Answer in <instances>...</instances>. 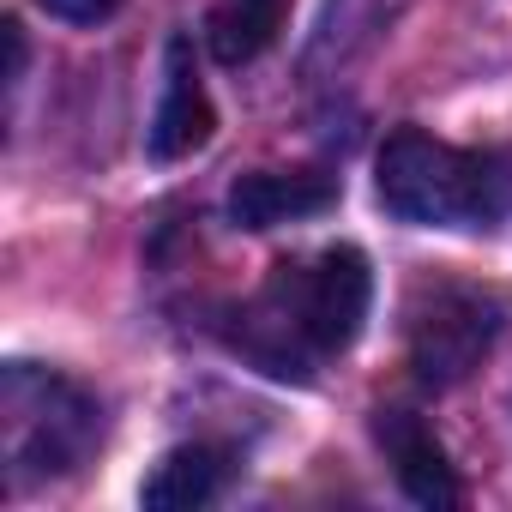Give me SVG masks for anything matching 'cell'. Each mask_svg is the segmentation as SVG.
I'll list each match as a JSON object with an SVG mask.
<instances>
[{
    "label": "cell",
    "instance_id": "4",
    "mask_svg": "<svg viewBox=\"0 0 512 512\" xmlns=\"http://www.w3.org/2000/svg\"><path fill=\"white\" fill-rule=\"evenodd\" d=\"M506 338V296L476 278L434 272L404 302V350L422 386L470 380Z\"/></svg>",
    "mask_w": 512,
    "mask_h": 512
},
{
    "label": "cell",
    "instance_id": "7",
    "mask_svg": "<svg viewBox=\"0 0 512 512\" xmlns=\"http://www.w3.org/2000/svg\"><path fill=\"white\" fill-rule=\"evenodd\" d=\"M380 440H386V452H392V464H398V488L416 500V506H458L464 500V488H458V476H452V464H446V452H440V440L410 416V410H380Z\"/></svg>",
    "mask_w": 512,
    "mask_h": 512
},
{
    "label": "cell",
    "instance_id": "10",
    "mask_svg": "<svg viewBox=\"0 0 512 512\" xmlns=\"http://www.w3.org/2000/svg\"><path fill=\"white\" fill-rule=\"evenodd\" d=\"M37 7L49 19H67V25H103V19H115L127 7V0H37Z\"/></svg>",
    "mask_w": 512,
    "mask_h": 512
},
{
    "label": "cell",
    "instance_id": "3",
    "mask_svg": "<svg viewBox=\"0 0 512 512\" xmlns=\"http://www.w3.org/2000/svg\"><path fill=\"white\" fill-rule=\"evenodd\" d=\"M103 440V410L85 386L13 362L0 374V446H7V482H49L79 470Z\"/></svg>",
    "mask_w": 512,
    "mask_h": 512
},
{
    "label": "cell",
    "instance_id": "11",
    "mask_svg": "<svg viewBox=\"0 0 512 512\" xmlns=\"http://www.w3.org/2000/svg\"><path fill=\"white\" fill-rule=\"evenodd\" d=\"M0 37H7V85H19L25 79V31H19V19L0 25Z\"/></svg>",
    "mask_w": 512,
    "mask_h": 512
},
{
    "label": "cell",
    "instance_id": "2",
    "mask_svg": "<svg viewBox=\"0 0 512 512\" xmlns=\"http://www.w3.org/2000/svg\"><path fill=\"white\" fill-rule=\"evenodd\" d=\"M380 205L404 223H500L512 211V151H458L422 127H398L380 151Z\"/></svg>",
    "mask_w": 512,
    "mask_h": 512
},
{
    "label": "cell",
    "instance_id": "8",
    "mask_svg": "<svg viewBox=\"0 0 512 512\" xmlns=\"http://www.w3.org/2000/svg\"><path fill=\"white\" fill-rule=\"evenodd\" d=\"M223 476H229V452H217V446H175V452L145 476L139 500H145L151 512H187V506L217 500Z\"/></svg>",
    "mask_w": 512,
    "mask_h": 512
},
{
    "label": "cell",
    "instance_id": "5",
    "mask_svg": "<svg viewBox=\"0 0 512 512\" xmlns=\"http://www.w3.org/2000/svg\"><path fill=\"white\" fill-rule=\"evenodd\" d=\"M338 205V175L326 169H253L229 187V217L241 229H278Z\"/></svg>",
    "mask_w": 512,
    "mask_h": 512
},
{
    "label": "cell",
    "instance_id": "1",
    "mask_svg": "<svg viewBox=\"0 0 512 512\" xmlns=\"http://www.w3.org/2000/svg\"><path fill=\"white\" fill-rule=\"evenodd\" d=\"M374 302L362 247H326L308 266H278L272 284L241 308L235 350L278 380H308L314 356L350 350Z\"/></svg>",
    "mask_w": 512,
    "mask_h": 512
},
{
    "label": "cell",
    "instance_id": "9",
    "mask_svg": "<svg viewBox=\"0 0 512 512\" xmlns=\"http://www.w3.org/2000/svg\"><path fill=\"white\" fill-rule=\"evenodd\" d=\"M284 13H290V0H217L211 7V55L223 67L266 55L284 31Z\"/></svg>",
    "mask_w": 512,
    "mask_h": 512
},
{
    "label": "cell",
    "instance_id": "6",
    "mask_svg": "<svg viewBox=\"0 0 512 512\" xmlns=\"http://www.w3.org/2000/svg\"><path fill=\"white\" fill-rule=\"evenodd\" d=\"M217 115H211V97L193 73V43L175 37L169 43V73H163V103L151 115V157L157 163H181L193 151H205Z\"/></svg>",
    "mask_w": 512,
    "mask_h": 512
}]
</instances>
